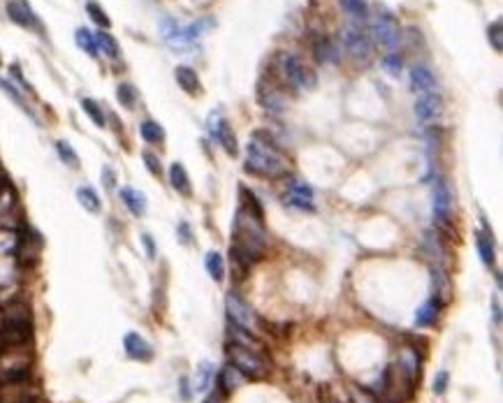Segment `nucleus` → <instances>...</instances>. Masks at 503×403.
<instances>
[{"label": "nucleus", "mask_w": 503, "mask_h": 403, "mask_svg": "<svg viewBox=\"0 0 503 403\" xmlns=\"http://www.w3.org/2000/svg\"><path fill=\"white\" fill-rule=\"evenodd\" d=\"M246 169L262 179H281L287 174V160L271 139L262 132H255L246 146Z\"/></svg>", "instance_id": "nucleus-1"}, {"label": "nucleus", "mask_w": 503, "mask_h": 403, "mask_svg": "<svg viewBox=\"0 0 503 403\" xmlns=\"http://www.w3.org/2000/svg\"><path fill=\"white\" fill-rule=\"evenodd\" d=\"M278 72H281V79L287 86L299 89V91H311V89H316V84H318L316 72L297 56V53H281V56H278Z\"/></svg>", "instance_id": "nucleus-2"}, {"label": "nucleus", "mask_w": 503, "mask_h": 403, "mask_svg": "<svg viewBox=\"0 0 503 403\" xmlns=\"http://www.w3.org/2000/svg\"><path fill=\"white\" fill-rule=\"evenodd\" d=\"M369 37L371 42L395 51L399 42H402V28H399V21L395 19V14L385 10V7H378L376 14H373L369 21Z\"/></svg>", "instance_id": "nucleus-3"}, {"label": "nucleus", "mask_w": 503, "mask_h": 403, "mask_svg": "<svg viewBox=\"0 0 503 403\" xmlns=\"http://www.w3.org/2000/svg\"><path fill=\"white\" fill-rule=\"evenodd\" d=\"M228 359L239 373L244 378H251V380H260L269 373V364L265 362L260 352L251 350V347H244V345H230L228 347Z\"/></svg>", "instance_id": "nucleus-4"}, {"label": "nucleus", "mask_w": 503, "mask_h": 403, "mask_svg": "<svg viewBox=\"0 0 503 403\" xmlns=\"http://www.w3.org/2000/svg\"><path fill=\"white\" fill-rule=\"evenodd\" d=\"M341 42L346 46L348 56L357 63H369L373 53V42L369 37V30H364L357 23H348L346 28L341 30Z\"/></svg>", "instance_id": "nucleus-5"}, {"label": "nucleus", "mask_w": 503, "mask_h": 403, "mask_svg": "<svg viewBox=\"0 0 503 403\" xmlns=\"http://www.w3.org/2000/svg\"><path fill=\"white\" fill-rule=\"evenodd\" d=\"M211 19H199L195 23H190V26H179L174 19H165L161 23V30H163V39L165 42H170L172 46H188L193 44L195 39L202 35L204 28L211 26Z\"/></svg>", "instance_id": "nucleus-6"}, {"label": "nucleus", "mask_w": 503, "mask_h": 403, "mask_svg": "<svg viewBox=\"0 0 503 403\" xmlns=\"http://www.w3.org/2000/svg\"><path fill=\"white\" fill-rule=\"evenodd\" d=\"M23 227L21 209H19V195L14 191L12 181L0 188V230L19 232Z\"/></svg>", "instance_id": "nucleus-7"}, {"label": "nucleus", "mask_w": 503, "mask_h": 403, "mask_svg": "<svg viewBox=\"0 0 503 403\" xmlns=\"http://www.w3.org/2000/svg\"><path fill=\"white\" fill-rule=\"evenodd\" d=\"M39 250H42V234L35 232L33 227L23 225L19 230L17 250H14V260H17L19 269L33 267L39 260Z\"/></svg>", "instance_id": "nucleus-8"}, {"label": "nucleus", "mask_w": 503, "mask_h": 403, "mask_svg": "<svg viewBox=\"0 0 503 403\" xmlns=\"http://www.w3.org/2000/svg\"><path fill=\"white\" fill-rule=\"evenodd\" d=\"M225 308H228V318L232 325H239V327H246V329H251L255 325V311L244 302L242 297L237 295V292L230 290L228 292V297H225Z\"/></svg>", "instance_id": "nucleus-9"}, {"label": "nucleus", "mask_w": 503, "mask_h": 403, "mask_svg": "<svg viewBox=\"0 0 503 403\" xmlns=\"http://www.w3.org/2000/svg\"><path fill=\"white\" fill-rule=\"evenodd\" d=\"M431 200H434V218L438 220L441 225H448L450 223V211H452V193L448 184H445L443 177H436L434 181V195H431Z\"/></svg>", "instance_id": "nucleus-10"}, {"label": "nucleus", "mask_w": 503, "mask_h": 403, "mask_svg": "<svg viewBox=\"0 0 503 403\" xmlns=\"http://www.w3.org/2000/svg\"><path fill=\"white\" fill-rule=\"evenodd\" d=\"M258 102L267 112H274V114H281L287 109V98L283 96V91L278 89L276 84L267 82V79H262L258 84Z\"/></svg>", "instance_id": "nucleus-11"}, {"label": "nucleus", "mask_w": 503, "mask_h": 403, "mask_svg": "<svg viewBox=\"0 0 503 403\" xmlns=\"http://www.w3.org/2000/svg\"><path fill=\"white\" fill-rule=\"evenodd\" d=\"M209 132L221 141V146L225 148V153L237 155V151H239V148H237V137H235L232 128H230L228 118H223L218 112H213L209 116Z\"/></svg>", "instance_id": "nucleus-12"}, {"label": "nucleus", "mask_w": 503, "mask_h": 403, "mask_svg": "<svg viewBox=\"0 0 503 403\" xmlns=\"http://www.w3.org/2000/svg\"><path fill=\"white\" fill-rule=\"evenodd\" d=\"M441 112H443V98L438 96L436 91L422 93L418 102H415V116H418V121L422 123L434 121V118L441 116Z\"/></svg>", "instance_id": "nucleus-13"}, {"label": "nucleus", "mask_w": 503, "mask_h": 403, "mask_svg": "<svg viewBox=\"0 0 503 403\" xmlns=\"http://www.w3.org/2000/svg\"><path fill=\"white\" fill-rule=\"evenodd\" d=\"M311 46H313V58L318 65H334V63H339V58H341L339 46L327 35H316Z\"/></svg>", "instance_id": "nucleus-14"}, {"label": "nucleus", "mask_w": 503, "mask_h": 403, "mask_svg": "<svg viewBox=\"0 0 503 403\" xmlns=\"http://www.w3.org/2000/svg\"><path fill=\"white\" fill-rule=\"evenodd\" d=\"M123 347H125L128 357L135 359V362H151V359H154V347L144 341L137 331H130V334H125Z\"/></svg>", "instance_id": "nucleus-15"}, {"label": "nucleus", "mask_w": 503, "mask_h": 403, "mask_svg": "<svg viewBox=\"0 0 503 403\" xmlns=\"http://www.w3.org/2000/svg\"><path fill=\"white\" fill-rule=\"evenodd\" d=\"M7 17H10L17 26H23V28H39V23H37V17L33 14V10L26 5V3H21V0H10L7 3Z\"/></svg>", "instance_id": "nucleus-16"}, {"label": "nucleus", "mask_w": 503, "mask_h": 403, "mask_svg": "<svg viewBox=\"0 0 503 403\" xmlns=\"http://www.w3.org/2000/svg\"><path fill=\"white\" fill-rule=\"evenodd\" d=\"M409 84H411V91L422 96V93H431L436 91V79L431 75V70L425 65H415L409 75Z\"/></svg>", "instance_id": "nucleus-17"}, {"label": "nucleus", "mask_w": 503, "mask_h": 403, "mask_svg": "<svg viewBox=\"0 0 503 403\" xmlns=\"http://www.w3.org/2000/svg\"><path fill=\"white\" fill-rule=\"evenodd\" d=\"M174 79H177V84L181 86V91H186L188 96H199V93H202V84H199V77L193 68L179 65L174 70Z\"/></svg>", "instance_id": "nucleus-18"}, {"label": "nucleus", "mask_w": 503, "mask_h": 403, "mask_svg": "<svg viewBox=\"0 0 503 403\" xmlns=\"http://www.w3.org/2000/svg\"><path fill=\"white\" fill-rule=\"evenodd\" d=\"M290 202L304 211H313V191H311V186L294 179L290 184Z\"/></svg>", "instance_id": "nucleus-19"}, {"label": "nucleus", "mask_w": 503, "mask_h": 403, "mask_svg": "<svg viewBox=\"0 0 503 403\" xmlns=\"http://www.w3.org/2000/svg\"><path fill=\"white\" fill-rule=\"evenodd\" d=\"M476 243H478V252H480L483 264L492 267L494 264V234L487 227V223H483V230L476 234Z\"/></svg>", "instance_id": "nucleus-20"}, {"label": "nucleus", "mask_w": 503, "mask_h": 403, "mask_svg": "<svg viewBox=\"0 0 503 403\" xmlns=\"http://www.w3.org/2000/svg\"><path fill=\"white\" fill-rule=\"evenodd\" d=\"M397 369H399V373L406 378V383L415 385V378H418V371H420L418 369V354H415L413 350H404L397 359Z\"/></svg>", "instance_id": "nucleus-21"}, {"label": "nucleus", "mask_w": 503, "mask_h": 403, "mask_svg": "<svg viewBox=\"0 0 503 403\" xmlns=\"http://www.w3.org/2000/svg\"><path fill=\"white\" fill-rule=\"evenodd\" d=\"M244 380H246V378L239 373V371H237L232 364H228V366L218 373V390H221L223 394H230V392L239 390V387L244 385Z\"/></svg>", "instance_id": "nucleus-22"}, {"label": "nucleus", "mask_w": 503, "mask_h": 403, "mask_svg": "<svg viewBox=\"0 0 503 403\" xmlns=\"http://www.w3.org/2000/svg\"><path fill=\"white\" fill-rule=\"evenodd\" d=\"M170 184H172L174 191H177L179 195H183V197H190V193H193V188H190L188 172L183 169L181 162H174L172 167H170Z\"/></svg>", "instance_id": "nucleus-23"}, {"label": "nucleus", "mask_w": 503, "mask_h": 403, "mask_svg": "<svg viewBox=\"0 0 503 403\" xmlns=\"http://www.w3.org/2000/svg\"><path fill=\"white\" fill-rule=\"evenodd\" d=\"M121 200L125 207L130 209L132 216H144V213H147V197H144L139 191H135V188H123Z\"/></svg>", "instance_id": "nucleus-24"}, {"label": "nucleus", "mask_w": 503, "mask_h": 403, "mask_svg": "<svg viewBox=\"0 0 503 403\" xmlns=\"http://www.w3.org/2000/svg\"><path fill=\"white\" fill-rule=\"evenodd\" d=\"M438 308L441 304L436 302V299H429L425 306L418 308V313H415V327H431L438 318Z\"/></svg>", "instance_id": "nucleus-25"}, {"label": "nucleus", "mask_w": 503, "mask_h": 403, "mask_svg": "<svg viewBox=\"0 0 503 403\" xmlns=\"http://www.w3.org/2000/svg\"><path fill=\"white\" fill-rule=\"evenodd\" d=\"M343 12L350 14V19L353 21H366L369 19V5H366V0H339Z\"/></svg>", "instance_id": "nucleus-26"}, {"label": "nucleus", "mask_w": 503, "mask_h": 403, "mask_svg": "<svg viewBox=\"0 0 503 403\" xmlns=\"http://www.w3.org/2000/svg\"><path fill=\"white\" fill-rule=\"evenodd\" d=\"M204 267H206V271H209V276H211L216 283H221L223 279H225V262H223L221 252H216V250L206 252Z\"/></svg>", "instance_id": "nucleus-27"}, {"label": "nucleus", "mask_w": 503, "mask_h": 403, "mask_svg": "<svg viewBox=\"0 0 503 403\" xmlns=\"http://www.w3.org/2000/svg\"><path fill=\"white\" fill-rule=\"evenodd\" d=\"M211 383H213V364L211 362H202V364H199V369L195 371V392L197 394H202V392H206L211 387Z\"/></svg>", "instance_id": "nucleus-28"}, {"label": "nucleus", "mask_w": 503, "mask_h": 403, "mask_svg": "<svg viewBox=\"0 0 503 403\" xmlns=\"http://www.w3.org/2000/svg\"><path fill=\"white\" fill-rule=\"evenodd\" d=\"M95 44H98V51H102L109 58H118V53H121V49H118V42L107 33V30H100V33H95Z\"/></svg>", "instance_id": "nucleus-29"}, {"label": "nucleus", "mask_w": 503, "mask_h": 403, "mask_svg": "<svg viewBox=\"0 0 503 403\" xmlns=\"http://www.w3.org/2000/svg\"><path fill=\"white\" fill-rule=\"evenodd\" d=\"M77 200H79V204H82L86 211H91V213H98L100 207H102L98 193H95L93 188H89V186L77 188Z\"/></svg>", "instance_id": "nucleus-30"}, {"label": "nucleus", "mask_w": 503, "mask_h": 403, "mask_svg": "<svg viewBox=\"0 0 503 403\" xmlns=\"http://www.w3.org/2000/svg\"><path fill=\"white\" fill-rule=\"evenodd\" d=\"M75 42L79 49H84L89 56H98V44H95V35L89 28H77L75 33Z\"/></svg>", "instance_id": "nucleus-31"}, {"label": "nucleus", "mask_w": 503, "mask_h": 403, "mask_svg": "<svg viewBox=\"0 0 503 403\" xmlns=\"http://www.w3.org/2000/svg\"><path fill=\"white\" fill-rule=\"evenodd\" d=\"M139 132H142L144 141H149V144H161L165 139V130L161 128V123H156V121H144L139 125Z\"/></svg>", "instance_id": "nucleus-32"}, {"label": "nucleus", "mask_w": 503, "mask_h": 403, "mask_svg": "<svg viewBox=\"0 0 503 403\" xmlns=\"http://www.w3.org/2000/svg\"><path fill=\"white\" fill-rule=\"evenodd\" d=\"M242 209H244V211H249L251 216H255V218L265 220V211H262L260 202H258V197H255V195L249 191V188H242Z\"/></svg>", "instance_id": "nucleus-33"}, {"label": "nucleus", "mask_w": 503, "mask_h": 403, "mask_svg": "<svg viewBox=\"0 0 503 403\" xmlns=\"http://www.w3.org/2000/svg\"><path fill=\"white\" fill-rule=\"evenodd\" d=\"M487 42L492 44V49L497 53L503 51V21L501 19L490 23V28H487Z\"/></svg>", "instance_id": "nucleus-34"}, {"label": "nucleus", "mask_w": 503, "mask_h": 403, "mask_svg": "<svg viewBox=\"0 0 503 403\" xmlns=\"http://www.w3.org/2000/svg\"><path fill=\"white\" fill-rule=\"evenodd\" d=\"M17 241H19V232L0 230V257L14 255V250H17Z\"/></svg>", "instance_id": "nucleus-35"}, {"label": "nucleus", "mask_w": 503, "mask_h": 403, "mask_svg": "<svg viewBox=\"0 0 503 403\" xmlns=\"http://www.w3.org/2000/svg\"><path fill=\"white\" fill-rule=\"evenodd\" d=\"M56 153H58V158L68 165V167H72V169L79 167V155L75 153V148H72L68 141H63V139L56 141Z\"/></svg>", "instance_id": "nucleus-36"}, {"label": "nucleus", "mask_w": 503, "mask_h": 403, "mask_svg": "<svg viewBox=\"0 0 503 403\" xmlns=\"http://www.w3.org/2000/svg\"><path fill=\"white\" fill-rule=\"evenodd\" d=\"M82 109H84L86 114H89V118H91L95 125H98V128H105L107 121H105V114H102V109H100L98 102L91 100V98H84V100H82Z\"/></svg>", "instance_id": "nucleus-37"}, {"label": "nucleus", "mask_w": 503, "mask_h": 403, "mask_svg": "<svg viewBox=\"0 0 503 403\" xmlns=\"http://www.w3.org/2000/svg\"><path fill=\"white\" fill-rule=\"evenodd\" d=\"M383 68H385V72H390L392 77H397L399 72H402V68H404V58H402V53L399 51H390L383 56Z\"/></svg>", "instance_id": "nucleus-38"}, {"label": "nucleus", "mask_w": 503, "mask_h": 403, "mask_svg": "<svg viewBox=\"0 0 503 403\" xmlns=\"http://www.w3.org/2000/svg\"><path fill=\"white\" fill-rule=\"evenodd\" d=\"M86 12H89V17L95 21V23H98V26L100 28H109L111 26V19L107 17V12L105 10H102V7L98 5V3H93V0H91V3H86Z\"/></svg>", "instance_id": "nucleus-39"}, {"label": "nucleus", "mask_w": 503, "mask_h": 403, "mask_svg": "<svg viewBox=\"0 0 503 403\" xmlns=\"http://www.w3.org/2000/svg\"><path fill=\"white\" fill-rule=\"evenodd\" d=\"M116 98L123 107L130 109V107H135V102H137V91H135V86H130V84H121L116 89Z\"/></svg>", "instance_id": "nucleus-40"}, {"label": "nucleus", "mask_w": 503, "mask_h": 403, "mask_svg": "<svg viewBox=\"0 0 503 403\" xmlns=\"http://www.w3.org/2000/svg\"><path fill=\"white\" fill-rule=\"evenodd\" d=\"M350 403H380L371 392L362 390V387L353 385L350 387Z\"/></svg>", "instance_id": "nucleus-41"}, {"label": "nucleus", "mask_w": 503, "mask_h": 403, "mask_svg": "<svg viewBox=\"0 0 503 403\" xmlns=\"http://www.w3.org/2000/svg\"><path fill=\"white\" fill-rule=\"evenodd\" d=\"M0 89H3L5 93H7V96H10L14 102H17V105L23 109V112H26V114H30V109H28V105H26V102H23V98L19 96V91L17 89H14V86L10 84V82H5V79H0Z\"/></svg>", "instance_id": "nucleus-42"}, {"label": "nucleus", "mask_w": 503, "mask_h": 403, "mask_svg": "<svg viewBox=\"0 0 503 403\" xmlns=\"http://www.w3.org/2000/svg\"><path fill=\"white\" fill-rule=\"evenodd\" d=\"M448 385H450V373H448V371H438L436 378H434V387H431V390H434V394H438V397H443L445 390H448Z\"/></svg>", "instance_id": "nucleus-43"}, {"label": "nucleus", "mask_w": 503, "mask_h": 403, "mask_svg": "<svg viewBox=\"0 0 503 403\" xmlns=\"http://www.w3.org/2000/svg\"><path fill=\"white\" fill-rule=\"evenodd\" d=\"M142 160L147 162V169H149L151 174H156V177H161L163 167H161V160H158V155H154L151 151H144V153H142Z\"/></svg>", "instance_id": "nucleus-44"}, {"label": "nucleus", "mask_w": 503, "mask_h": 403, "mask_svg": "<svg viewBox=\"0 0 503 403\" xmlns=\"http://www.w3.org/2000/svg\"><path fill=\"white\" fill-rule=\"evenodd\" d=\"M102 184H105V188H114L116 177H114V172H111V167L102 169Z\"/></svg>", "instance_id": "nucleus-45"}, {"label": "nucleus", "mask_w": 503, "mask_h": 403, "mask_svg": "<svg viewBox=\"0 0 503 403\" xmlns=\"http://www.w3.org/2000/svg\"><path fill=\"white\" fill-rule=\"evenodd\" d=\"M142 241H144V246H147L149 257H156V246H154V239H151V234H144Z\"/></svg>", "instance_id": "nucleus-46"}, {"label": "nucleus", "mask_w": 503, "mask_h": 403, "mask_svg": "<svg viewBox=\"0 0 503 403\" xmlns=\"http://www.w3.org/2000/svg\"><path fill=\"white\" fill-rule=\"evenodd\" d=\"M492 313H494V322H497V325H501V304H499L497 297L492 299Z\"/></svg>", "instance_id": "nucleus-47"}, {"label": "nucleus", "mask_w": 503, "mask_h": 403, "mask_svg": "<svg viewBox=\"0 0 503 403\" xmlns=\"http://www.w3.org/2000/svg\"><path fill=\"white\" fill-rule=\"evenodd\" d=\"M325 403H350V399H348V401H341L337 394H334L330 387H327V390H325Z\"/></svg>", "instance_id": "nucleus-48"}, {"label": "nucleus", "mask_w": 503, "mask_h": 403, "mask_svg": "<svg viewBox=\"0 0 503 403\" xmlns=\"http://www.w3.org/2000/svg\"><path fill=\"white\" fill-rule=\"evenodd\" d=\"M181 394H183V399H190V390H188V380H186V378L181 380Z\"/></svg>", "instance_id": "nucleus-49"}, {"label": "nucleus", "mask_w": 503, "mask_h": 403, "mask_svg": "<svg viewBox=\"0 0 503 403\" xmlns=\"http://www.w3.org/2000/svg\"><path fill=\"white\" fill-rule=\"evenodd\" d=\"M221 394H223V392L218 390V392H216V394H213V397H209V399H206V403H221Z\"/></svg>", "instance_id": "nucleus-50"}, {"label": "nucleus", "mask_w": 503, "mask_h": 403, "mask_svg": "<svg viewBox=\"0 0 503 403\" xmlns=\"http://www.w3.org/2000/svg\"><path fill=\"white\" fill-rule=\"evenodd\" d=\"M0 63H3V56H0Z\"/></svg>", "instance_id": "nucleus-51"}, {"label": "nucleus", "mask_w": 503, "mask_h": 403, "mask_svg": "<svg viewBox=\"0 0 503 403\" xmlns=\"http://www.w3.org/2000/svg\"><path fill=\"white\" fill-rule=\"evenodd\" d=\"M0 172H3V167H0Z\"/></svg>", "instance_id": "nucleus-52"}]
</instances>
